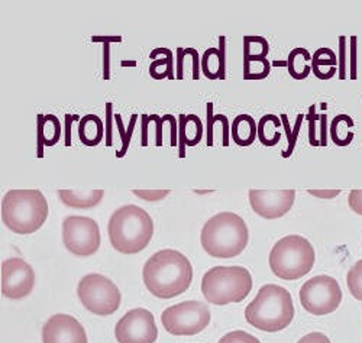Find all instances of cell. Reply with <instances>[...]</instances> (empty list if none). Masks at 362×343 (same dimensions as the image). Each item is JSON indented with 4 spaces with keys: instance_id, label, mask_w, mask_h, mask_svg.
<instances>
[{
    "instance_id": "bcb514c9",
    "label": "cell",
    "mask_w": 362,
    "mask_h": 343,
    "mask_svg": "<svg viewBox=\"0 0 362 343\" xmlns=\"http://www.w3.org/2000/svg\"><path fill=\"white\" fill-rule=\"evenodd\" d=\"M320 129H322V138H320V146H326L327 144H326V123H327V116L323 113V115H320Z\"/></svg>"
},
{
    "instance_id": "44dd1931",
    "label": "cell",
    "mask_w": 362,
    "mask_h": 343,
    "mask_svg": "<svg viewBox=\"0 0 362 343\" xmlns=\"http://www.w3.org/2000/svg\"><path fill=\"white\" fill-rule=\"evenodd\" d=\"M338 57L330 48L322 47L312 54V71L319 80H330L338 71Z\"/></svg>"
},
{
    "instance_id": "9c48e42d",
    "label": "cell",
    "mask_w": 362,
    "mask_h": 343,
    "mask_svg": "<svg viewBox=\"0 0 362 343\" xmlns=\"http://www.w3.org/2000/svg\"><path fill=\"white\" fill-rule=\"evenodd\" d=\"M210 319L209 307L197 300L171 306L161 315L164 329L174 336H194L209 326Z\"/></svg>"
},
{
    "instance_id": "603a6c76",
    "label": "cell",
    "mask_w": 362,
    "mask_h": 343,
    "mask_svg": "<svg viewBox=\"0 0 362 343\" xmlns=\"http://www.w3.org/2000/svg\"><path fill=\"white\" fill-rule=\"evenodd\" d=\"M309 61H312V54L306 48H294L290 51L287 58V69L290 76L294 80L308 79L312 71V64H308Z\"/></svg>"
},
{
    "instance_id": "1f68e13d",
    "label": "cell",
    "mask_w": 362,
    "mask_h": 343,
    "mask_svg": "<svg viewBox=\"0 0 362 343\" xmlns=\"http://www.w3.org/2000/svg\"><path fill=\"white\" fill-rule=\"evenodd\" d=\"M219 343H261L255 336L244 332V330H235L225 335Z\"/></svg>"
},
{
    "instance_id": "83f0119b",
    "label": "cell",
    "mask_w": 362,
    "mask_h": 343,
    "mask_svg": "<svg viewBox=\"0 0 362 343\" xmlns=\"http://www.w3.org/2000/svg\"><path fill=\"white\" fill-rule=\"evenodd\" d=\"M271 67L273 66L267 58L244 61V80H264L269 76Z\"/></svg>"
},
{
    "instance_id": "f546056e",
    "label": "cell",
    "mask_w": 362,
    "mask_h": 343,
    "mask_svg": "<svg viewBox=\"0 0 362 343\" xmlns=\"http://www.w3.org/2000/svg\"><path fill=\"white\" fill-rule=\"evenodd\" d=\"M346 284L352 297L362 301V260L355 262L348 271Z\"/></svg>"
},
{
    "instance_id": "7402d4cb",
    "label": "cell",
    "mask_w": 362,
    "mask_h": 343,
    "mask_svg": "<svg viewBox=\"0 0 362 343\" xmlns=\"http://www.w3.org/2000/svg\"><path fill=\"white\" fill-rule=\"evenodd\" d=\"M105 196L103 190H58V197L67 207L74 209H92L96 207Z\"/></svg>"
},
{
    "instance_id": "ee69618b",
    "label": "cell",
    "mask_w": 362,
    "mask_h": 343,
    "mask_svg": "<svg viewBox=\"0 0 362 343\" xmlns=\"http://www.w3.org/2000/svg\"><path fill=\"white\" fill-rule=\"evenodd\" d=\"M148 127H149L148 115H142V132H141V144H142V146H148Z\"/></svg>"
},
{
    "instance_id": "b9f144b4",
    "label": "cell",
    "mask_w": 362,
    "mask_h": 343,
    "mask_svg": "<svg viewBox=\"0 0 362 343\" xmlns=\"http://www.w3.org/2000/svg\"><path fill=\"white\" fill-rule=\"evenodd\" d=\"M185 58V48H177V80H183Z\"/></svg>"
},
{
    "instance_id": "5b68a950",
    "label": "cell",
    "mask_w": 362,
    "mask_h": 343,
    "mask_svg": "<svg viewBox=\"0 0 362 343\" xmlns=\"http://www.w3.org/2000/svg\"><path fill=\"white\" fill-rule=\"evenodd\" d=\"M48 214V202L40 190H9L2 200V221L9 231L19 235L41 229Z\"/></svg>"
},
{
    "instance_id": "52a82bcc",
    "label": "cell",
    "mask_w": 362,
    "mask_h": 343,
    "mask_svg": "<svg viewBox=\"0 0 362 343\" xmlns=\"http://www.w3.org/2000/svg\"><path fill=\"white\" fill-rule=\"evenodd\" d=\"M316 252L312 243L300 235L280 239L269 252V268L279 278L298 279L309 274L315 265Z\"/></svg>"
},
{
    "instance_id": "6da1fadb",
    "label": "cell",
    "mask_w": 362,
    "mask_h": 343,
    "mask_svg": "<svg viewBox=\"0 0 362 343\" xmlns=\"http://www.w3.org/2000/svg\"><path fill=\"white\" fill-rule=\"evenodd\" d=\"M144 284L157 298L170 300L186 293L193 281V267L175 249H163L149 257L142 271Z\"/></svg>"
},
{
    "instance_id": "4fadbf2b",
    "label": "cell",
    "mask_w": 362,
    "mask_h": 343,
    "mask_svg": "<svg viewBox=\"0 0 362 343\" xmlns=\"http://www.w3.org/2000/svg\"><path fill=\"white\" fill-rule=\"evenodd\" d=\"M35 286V272L22 258L2 262V294L11 300H21L31 294Z\"/></svg>"
},
{
    "instance_id": "484cf974",
    "label": "cell",
    "mask_w": 362,
    "mask_h": 343,
    "mask_svg": "<svg viewBox=\"0 0 362 343\" xmlns=\"http://www.w3.org/2000/svg\"><path fill=\"white\" fill-rule=\"evenodd\" d=\"M269 54V42L264 37L244 38V61L264 59Z\"/></svg>"
},
{
    "instance_id": "ffe728a7",
    "label": "cell",
    "mask_w": 362,
    "mask_h": 343,
    "mask_svg": "<svg viewBox=\"0 0 362 343\" xmlns=\"http://www.w3.org/2000/svg\"><path fill=\"white\" fill-rule=\"evenodd\" d=\"M105 136V124L98 115H86L78 123V138L84 146H98Z\"/></svg>"
},
{
    "instance_id": "e0dca14e",
    "label": "cell",
    "mask_w": 362,
    "mask_h": 343,
    "mask_svg": "<svg viewBox=\"0 0 362 343\" xmlns=\"http://www.w3.org/2000/svg\"><path fill=\"white\" fill-rule=\"evenodd\" d=\"M203 138V123L197 115L178 116V149L180 158L186 157V146H196Z\"/></svg>"
},
{
    "instance_id": "d590c367",
    "label": "cell",
    "mask_w": 362,
    "mask_h": 343,
    "mask_svg": "<svg viewBox=\"0 0 362 343\" xmlns=\"http://www.w3.org/2000/svg\"><path fill=\"white\" fill-rule=\"evenodd\" d=\"M348 204L351 210L362 216V190H352L348 196Z\"/></svg>"
},
{
    "instance_id": "8d00e7d4",
    "label": "cell",
    "mask_w": 362,
    "mask_h": 343,
    "mask_svg": "<svg viewBox=\"0 0 362 343\" xmlns=\"http://www.w3.org/2000/svg\"><path fill=\"white\" fill-rule=\"evenodd\" d=\"M149 122H156L157 123V146H163V123L165 120L171 119V115H165L163 117H160L158 115H148Z\"/></svg>"
},
{
    "instance_id": "ac0fdd59",
    "label": "cell",
    "mask_w": 362,
    "mask_h": 343,
    "mask_svg": "<svg viewBox=\"0 0 362 343\" xmlns=\"http://www.w3.org/2000/svg\"><path fill=\"white\" fill-rule=\"evenodd\" d=\"M219 48H207L202 55V73L209 80H225V37H219Z\"/></svg>"
},
{
    "instance_id": "7c38bea8",
    "label": "cell",
    "mask_w": 362,
    "mask_h": 343,
    "mask_svg": "<svg viewBox=\"0 0 362 343\" xmlns=\"http://www.w3.org/2000/svg\"><path fill=\"white\" fill-rule=\"evenodd\" d=\"M119 343H156L158 329L154 315L146 308H134L115 326Z\"/></svg>"
},
{
    "instance_id": "8992f818",
    "label": "cell",
    "mask_w": 362,
    "mask_h": 343,
    "mask_svg": "<svg viewBox=\"0 0 362 343\" xmlns=\"http://www.w3.org/2000/svg\"><path fill=\"white\" fill-rule=\"evenodd\" d=\"M252 290L251 272L244 267L210 268L202 279L204 298L216 306L244 301Z\"/></svg>"
},
{
    "instance_id": "c3c4849f",
    "label": "cell",
    "mask_w": 362,
    "mask_h": 343,
    "mask_svg": "<svg viewBox=\"0 0 362 343\" xmlns=\"http://www.w3.org/2000/svg\"><path fill=\"white\" fill-rule=\"evenodd\" d=\"M309 193L313 194V196H317V197H335L341 192H338V190H334V192H315V190H310Z\"/></svg>"
},
{
    "instance_id": "5bb4252c",
    "label": "cell",
    "mask_w": 362,
    "mask_h": 343,
    "mask_svg": "<svg viewBox=\"0 0 362 343\" xmlns=\"http://www.w3.org/2000/svg\"><path fill=\"white\" fill-rule=\"evenodd\" d=\"M296 200L294 190H250L252 210L262 219L274 221L287 214Z\"/></svg>"
},
{
    "instance_id": "d6986e66",
    "label": "cell",
    "mask_w": 362,
    "mask_h": 343,
    "mask_svg": "<svg viewBox=\"0 0 362 343\" xmlns=\"http://www.w3.org/2000/svg\"><path fill=\"white\" fill-rule=\"evenodd\" d=\"M230 136L238 146H250L258 136V123L250 115H238L232 122Z\"/></svg>"
},
{
    "instance_id": "d4e9b609",
    "label": "cell",
    "mask_w": 362,
    "mask_h": 343,
    "mask_svg": "<svg viewBox=\"0 0 362 343\" xmlns=\"http://www.w3.org/2000/svg\"><path fill=\"white\" fill-rule=\"evenodd\" d=\"M160 54H163L164 58L156 59L153 64L149 66V76L156 80H163V79L174 80L175 77L173 74V52L168 48H156L151 51L149 57L151 59H154Z\"/></svg>"
},
{
    "instance_id": "ba28073f",
    "label": "cell",
    "mask_w": 362,
    "mask_h": 343,
    "mask_svg": "<svg viewBox=\"0 0 362 343\" xmlns=\"http://www.w3.org/2000/svg\"><path fill=\"white\" fill-rule=\"evenodd\" d=\"M77 296L90 313L110 316L116 313L122 296L112 279L102 274H87L77 286Z\"/></svg>"
},
{
    "instance_id": "4316f807",
    "label": "cell",
    "mask_w": 362,
    "mask_h": 343,
    "mask_svg": "<svg viewBox=\"0 0 362 343\" xmlns=\"http://www.w3.org/2000/svg\"><path fill=\"white\" fill-rule=\"evenodd\" d=\"M115 120H116V127H117L120 139H122V148H120L116 152V157L117 158H124L125 155H127V152H128V149H129V144H131V138H132L135 124H136V120H138V115H132L131 116V122H129L128 129H125L124 122H122V116H120L119 113H115Z\"/></svg>"
},
{
    "instance_id": "277c9868",
    "label": "cell",
    "mask_w": 362,
    "mask_h": 343,
    "mask_svg": "<svg viewBox=\"0 0 362 343\" xmlns=\"http://www.w3.org/2000/svg\"><path fill=\"white\" fill-rule=\"evenodd\" d=\"M296 310L290 291L281 286L265 284L245 308L247 322L258 330L277 333L288 327Z\"/></svg>"
},
{
    "instance_id": "7bdbcfd3",
    "label": "cell",
    "mask_w": 362,
    "mask_h": 343,
    "mask_svg": "<svg viewBox=\"0 0 362 343\" xmlns=\"http://www.w3.org/2000/svg\"><path fill=\"white\" fill-rule=\"evenodd\" d=\"M74 119H78V117L69 113L66 115V146H71V124Z\"/></svg>"
},
{
    "instance_id": "74e56055",
    "label": "cell",
    "mask_w": 362,
    "mask_h": 343,
    "mask_svg": "<svg viewBox=\"0 0 362 343\" xmlns=\"http://www.w3.org/2000/svg\"><path fill=\"white\" fill-rule=\"evenodd\" d=\"M297 343H332V342L326 335H323L320 332H312V333L301 337Z\"/></svg>"
},
{
    "instance_id": "2e32d148",
    "label": "cell",
    "mask_w": 362,
    "mask_h": 343,
    "mask_svg": "<svg viewBox=\"0 0 362 343\" xmlns=\"http://www.w3.org/2000/svg\"><path fill=\"white\" fill-rule=\"evenodd\" d=\"M62 139V122L55 115L37 116V157L44 158V148L54 146Z\"/></svg>"
},
{
    "instance_id": "f6af8a7d",
    "label": "cell",
    "mask_w": 362,
    "mask_h": 343,
    "mask_svg": "<svg viewBox=\"0 0 362 343\" xmlns=\"http://www.w3.org/2000/svg\"><path fill=\"white\" fill-rule=\"evenodd\" d=\"M105 58H103V79L109 80L110 73H109V44H105Z\"/></svg>"
},
{
    "instance_id": "836d02e7",
    "label": "cell",
    "mask_w": 362,
    "mask_h": 343,
    "mask_svg": "<svg viewBox=\"0 0 362 343\" xmlns=\"http://www.w3.org/2000/svg\"><path fill=\"white\" fill-rule=\"evenodd\" d=\"M207 146H210L212 148L214 146V127H215V123L216 122H219V115H215L214 116V103L212 102H209L207 103Z\"/></svg>"
},
{
    "instance_id": "3957f363",
    "label": "cell",
    "mask_w": 362,
    "mask_h": 343,
    "mask_svg": "<svg viewBox=\"0 0 362 343\" xmlns=\"http://www.w3.org/2000/svg\"><path fill=\"white\" fill-rule=\"evenodd\" d=\"M107 232L115 251L132 255L144 251L149 245L154 236V222L144 209L127 204L113 211Z\"/></svg>"
},
{
    "instance_id": "4dcf8cb0",
    "label": "cell",
    "mask_w": 362,
    "mask_h": 343,
    "mask_svg": "<svg viewBox=\"0 0 362 343\" xmlns=\"http://www.w3.org/2000/svg\"><path fill=\"white\" fill-rule=\"evenodd\" d=\"M351 120H354V119L348 115H338V116L334 117V120H332V123H330V138H332V141H334L335 145L342 146V141H341V134L344 131L342 127Z\"/></svg>"
},
{
    "instance_id": "7a4b0ae2",
    "label": "cell",
    "mask_w": 362,
    "mask_h": 343,
    "mask_svg": "<svg viewBox=\"0 0 362 343\" xmlns=\"http://www.w3.org/2000/svg\"><path fill=\"white\" fill-rule=\"evenodd\" d=\"M250 240L248 226L243 217L222 211L204 223L200 242L204 252L214 258H235L245 251Z\"/></svg>"
},
{
    "instance_id": "cb8c5ba5",
    "label": "cell",
    "mask_w": 362,
    "mask_h": 343,
    "mask_svg": "<svg viewBox=\"0 0 362 343\" xmlns=\"http://www.w3.org/2000/svg\"><path fill=\"white\" fill-rule=\"evenodd\" d=\"M281 119L276 115H265L258 120V139L264 146H276L280 139H281V134L273 132L274 129H280L281 128Z\"/></svg>"
},
{
    "instance_id": "7dc6e473",
    "label": "cell",
    "mask_w": 362,
    "mask_h": 343,
    "mask_svg": "<svg viewBox=\"0 0 362 343\" xmlns=\"http://www.w3.org/2000/svg\"><path fill=\"white\" fill-rule=\"evenodd\" d=\"M93 42H103V44H110V42H120L122 41V37H93Z\"/></svg>"
},
{
    "instance_id": "60d3db41",
    "label": "cell",
    "mask_w": 362,
    "mask_h": 343,
    "mask_svg": "<svg viewBox=\"0 0 362 343\" xmlns=\"http://www.w3.org/2000/svg\"><path fill=\"white\" fill-rule=\"evenodd\" d=\"M351 79L356 80V37H351Z\"/></svg>"
},
{
    "instance_id": "ab89813d",
    "label": "cell",
    "mask_w": 362,
    "mask_h": 343,
    "mask_svg": "<svg viewBox=\"0 0 362 343\" xmlns=\"http://www.w3.org/2000/svg\"><path fill=\"white\" fill-rule=\"evenodd\" d=\"M339 47H341V62H339V79L345 80V58H346V38L339 37Z\"/></svg>"
},
{
    "instance_id": "8fae6325",
    "label": "cell",
    "mask_w": 362,
    "mask_h": 343,
    "mask_svg": "<svg viewBox=\"0 0 362 343\" xmlns=\"http://www.w3.org/2000/svg\"><path fill=\"white\" fill-rule=\"evenodd\" d=\"M100 229L96 221L84 216H69L63 222V242L77 257L95 255L100 248Z\"/></svg>"
},
{
    "instance_id": "d6a6232c",
    "label": "cell",
    "mask_w": 362,
    "mask_h": 343,
    "mask_svg": "<svg viewBox=\"0 0 362 343\" xmlns=\"http://www.w3.org/2000/svg\"><path fill=\"white\" fill-rule=\"evenodd\" d=\"M316 106L312 105L309 109V115L305 116L309 120V142L312 146H320V141L316 139V120L320 119V115H316Z\"/></svg>"
},
{
    "instance_id": "9a60e30c",
    "label": "cell",
    "mask_w": 362,
    "mask_h": 343,
    "mask_svg": "<svg viewBox=\"0 0 362 343\" xmlns=\"http://www.w3.org/2000/svg\"><path fill=\"white\" fill-rule=\"evenodd\" d=\"M42 343H87V335L76 318L54 315L42 327Z\"/></svg>"
},
{
    "instance_id": "f35d334b",
    "label": "cell",
    "mask_w": 362,
    "mask_h": 343,
    "mask_svg": "<svg viewBox=\"0 0 362 343\" xmlns=\"http://www.w3.org/2000/svg\"><path fill=\"white\" fill-rule=\"evenodd\" d=\"M113 103H106V145L112 146V117H113Z\"/></svg>"
},
{
    "instance_id": "f1b7e54d",
    "label": "cell",
    "mask_w": 362,
    "mask_h": 343,
    "mask_svg": "<svg viewBox=\"0 0 362 343\" xmlns=\"http://www.w3.org/2000/svg\"><path fill=\"white\" fill-rule=\"evenodd\" d=\"M303 120H305V115H303V113L297 115V120H296V124H294V129L291 131L287 115H286V113H283V115H281V123H283L284 131H286V134H287V141H288L287 149L281 153V155H283V158H288L290 155L293 153V151H294V148H296L297 136H298V132H300V128H301V123H303Z\"/></svg>"
},
{
    "instance_id": "30bf717a",
    "label": "cell",
    "mask_w": 362,
    "mask_h": 343,
    "mask_svg": "<svg viewBox=\"0 0 362 343\" xmlns=\"http://www.w3.org/2000/svg\"><path fill=\"white\" fill-rule=\"evenodd\" d=\"M298 297L300 304L310 315L326 316L338 310L344 294L334 277L317 275L301 286Z\"/></svg>"
},
{
    "instance_id": "e575fe53",
    "label": "cell",
    "mask_w": 362,
    "mask_h": 343,
    "mask_svg": "<svg viewBox=\"0 0 362 343\" xmlns=\"http://www.w3.org/2000/svg\"><path fill=\"white\" fill-rule=\"evenodd\" d=\"M132 193H135V196L146 202H158L167 197L171 192L170 190H134Z\"/></svg>"
}]
</instances>
